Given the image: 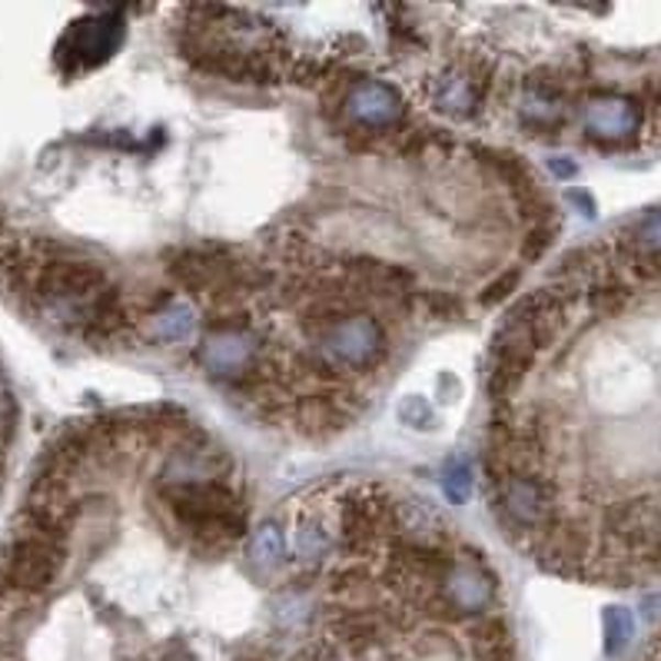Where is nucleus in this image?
<instances>
[{"instance_id":"nucleus-1","label":"nucleus","mask_w":661,"mask_h":661,"mask_svg":"<svg viewBox=\"0 0 661 661\" xmlns=\"http://www.w3.org/2000/svg\"><path fill=\"white\" fill-rule=\"evenodd\" d=\"M64 562H67V539L64 536H51L44 529L21 522L14 542L4 552L0 575H4V585L11 592L41 595L60 579Z\"/></svg>"},{"instance_id":"nucleus-2","label":"nucleus","mask_w":661,"mask_h":661,"mask_svg":"<svg viewBox=\"0 0 661 661\" xmlns=\"http://www.w3.org/2000/svg\"><path fill=\"white\" fill-rule=\"evenodd\" d=\"M120 37H123V24L117 18H87L67 31L57 57L67 70H87L103 64L120 44Z\"/></svg>"},{"instance_id":"nucleus-3","label":"nucleus","mask_w":661,"mask_h":661,"mask_svg":"<svg viewBox=\"0 0 661 661\" xmlns=\"http://www.w3.org/2000/svg\"><path fill=\"white\" fill-rule=\"evenodd\" d=\"M635 635V618L628 608H608L605 612V651L615 658Z\"/></svg>"}]
</instances>
